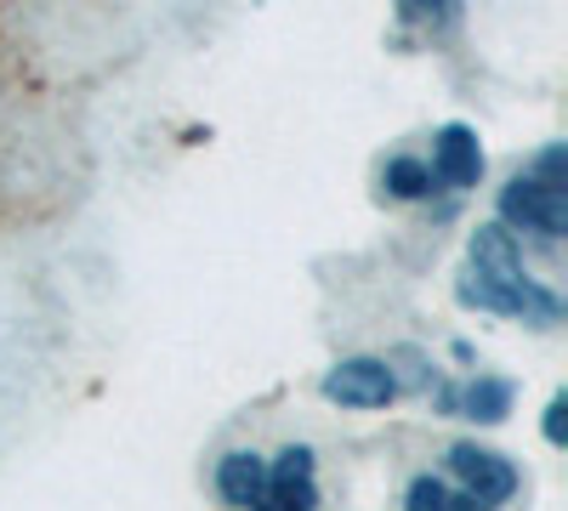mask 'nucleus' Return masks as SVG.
I'll return each mask as SVG.
<instances>
[{
  "label": "nucleus",
  "mask_w": 568,
  "mask_h": 511,
  "mask_svg": "<svg viewBox=\"0 0 568 511\" xmlns=\"http://www.w3.org/2000/svg\"><path fill=\"white\" fill-rule=\"evenodd\" d=\"M460 302L466 307H484L500 318H524V324H557L562 318V296L551 285L524 267V251L506 234L500 222L478 227V239L466 245V278H460Z\"/></svg>",
  "instance_id": "1"
},
{
  "label": "nucleus",
  "mask_w": 568,
  "mask_h": 511,
  "mask_svg": "<svg viewBox=\"0 0 568 511\" xmlns=\"http://www.w3.org/2000/svg\"><path fill=\"white\" fill-rule=\"evenodd\" d=\"M500 216L506 227L529 234L540 245H557L568 227V200H562V149H546L529 171H517L500 188Z\"/></svg>",
  "instance_id": "2"
},
{
  "label": "nucleus",
  "mask_w": 568,
  "mask_h": 511,
  "mask_svg": "<svg viewBox=\"0 0 568 511\" xmlns=\"http://www.w3.org/2000/svg\"><path fill=\"white\" fill-rule=\"evenodd\" d=\"M449 483L471 500V505H506L517 494V467L495 449L478 443H455L449 449Z\"/></svg>",
  "instance_id": "3"
},
{
  "label": "nucleus",
  "mask_w": 568,
  "mask_h": 511,
  "mask_svg": "<svg viewBox=\"0 0 568 511\" xmlns=\"http://www.w3.org/2000/svg\"><path fill=\"white\" fill-rule=\"evenodd\" d=\"M398 369L387 358H347L324 376V398L329 403H347V409H382L398 398Z\"/></svg>",
  "instance_id": "4"
},
{
  "label": "nucleus",
  "mask_w": 568,
  "mask_h": 511,
  "mask_svg": "<svg viewBox=\"0 0 568 511\" xmlns=\"http://www.w3.org/2000/svg\"><path fill=\"white\" fill-rule=\"evenodd\" d=\"M433 176H438V188H471V182L484 176V149H478V136H471L466 125H444L433 136Z\"/></svg>",
  "instance_id": "5"
},
{
  "label": "nucleus",
  "mask_w": 568,
  "mask_h": 511,
  "mask_svg": "<svg viewBox=\"0 0 568 511\" xmlns=\"http://www.w3.org/2000/svg\"><path fill=\"white\" fill-rule=\"evenodd\" d=\"M267 505H318V478H313V449H284L267 467Z\"/></svg>",
  "instance_id": "6"
},
{
  "label": "nucleus",
  "mask_w": 568,
  "mask_h": 511,
  "mask_svg": "<svg viewBox=\"0 0 568 511\" xmlns=\"http://www.w3.org/2000/svg\"><path fill=\"white\" fill-rule=\"evenodd\" d=\"M216 494H222L227 505H267V460L251 454V449L222 454V467H216Z\"/></svg>",
  "instance_id": "7"
},
{
  "label": "nucleus",
  "mask_w": 568,
  "mask_h": 511,
  "mask_svg": "<svg viewBox=\"0 0 568 511\" xmlns=\"http://www.w3.org/2000/svg\"><path fill=\"white\" fill-rule=\"evenodd\" d=\"M438 409L444 415H466V421H500V415L511 409V387L495 381V376H478L466 387H444L438 392Z\"/></svg>",
  "instance_id": "8"
},
{
  "label": "nucleus",
  "mask_w": 568,
  "mask_h": 511,
  "mask_svg": "<svg viewBox=\"0 0 568 511\" xmlns=\"http://www.w3.org/2000/svg\"><path fill=\"white\" fill-rule=\"evenodd\" d=\"M382 188H387L393 200H426V194L438 188V176H433V165H426V160L398 154V160L382 165Z\"/></svg>",
  "instance_id": "9"
},
{
  "label": "nucleus",
  "mask_w": 568,
  "mask_h": 511,
  "mask_svg": "<svg viewBox=\"0 0 568 511\" xmlns=\"http://www.w3.org/2000/svg\"><path fill=\"white\" fill-rule=\"evenodd\" d=\"M415 511H471V500L449 483V478H433V472H426V478H415L409 483V494H404Z\"/></svg>",
  "instance_id": "10"
},
{
  "label": "nucleus",
  "mask_w": 568,
  "mask_h": 511,
  "mask_svg": "<svg viewBox=\"0 0 568 511\" xmlns=\"http://www.w3.org/2000/svg\"><path fill=\"white\" fill-rule=\"evenodd\" d=\"M546 415H551V421H546V438H551V443H562V398H551V409H546Z\"/></svg>",
  "instance_id": "11"
}]
</instances>
